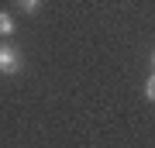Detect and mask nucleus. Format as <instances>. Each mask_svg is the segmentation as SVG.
Segmentation results:
<instances>
[{
    "label": "nucleus",
    "instance_id": "nucleus-4",
    "mask_svg": "<svg viewBox=\"0 0 155 148\" xmlns=\"http://www.w3.org/2000/svg\"><path fill=\"white\" fill-rule=\"evenodd\" d=\"M152 66H155V52H152Z\"/></svg>",
    "mask_w": 155,
    "mask_h": 148
},
{
    "label": "nucleus",
    "instance_id": "nucleus-1",
    "mask_svg": "<svg viewBox=\"0 0 155 148\" xmlns=\"http://www.w3.org/2000/svg\"><path fill=\"white\" fill-rule=\"evenodd\" d=\"M21 69H24V59H21V52H17L14 45L0 41V72H4V76H17Z\"/></svg>",
    "mask_w": 155,
    "mask_h": 148
},
{
    "label": "nucleus",
    "instance_id": "nucleus-3",
    "mask_svg": "<svg viewBox=\"0 0 155 148\" xmlns=\"http://www.w3.org/2000/svg\"><path fill=\"white\" fill-rule=\"evenodd\" d=\"M145 97L155 100V76H148V83H145Z\"/></svg>",
    "mask_w": 155,
    "mask_h": 148
},
{
    "label": "nucleus",
    "instance_id": "nucleus-2",
    "mask_svg": "<svg viewBox=\"0 0 155 148\" xmlns=\"http://www.w3.org/2000/svg\"><path fill=\"white\" fill-rule=\"evenodd\" d=\"M14 31H17V21H14L7 11H0V35H4V38H11Z\"/></svg>",
    "mask_w": 155,
    "mask_h": 148
}]
</instances>
